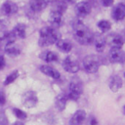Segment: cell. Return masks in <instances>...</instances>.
I'll list each match as a JSON object with an SVG mask.
<instances>
[{
  "label": "cell",
  "instance_id": "21",
  "mask_svg": "<svg viewBox=\"0 0 125 125\" xmlns=\"http://www.w3.org/2000/svg\"><path fill=\"white\" fill-rule=\"evenodd\" d=\"M67 100H68V99H67V97H66L65 94H61V95H59V96L56 98V102H55L57 108H58L59 110L62 111V110L65 108V106H66V102H67Z\"/></svg>",
  "mask_w": 125,
  "mask_h": 125
},
{
  "label": "cell",
  "instance_id": "6",
  "mask_svg": "<svg viewBox=\"0 0 125 125\" xmlns=\"http://www.w3.org/2000/svg\"><path fill=\"white\" fill-rule=\"evenodd\" d=\"M37 102H38L37 95L33 91H27L22 96V104L25 107H28V108L34 107L36 105Z\"/></svg>",
  "mask_w": 125,
  "mask_h": 125
},
{
  "label": "cell",
  "instance_id": "31",
  "mask_svg": "<svg viewBox=\"0 0 125 125\" xmlns=\"http://www.w3.org/2000/svg\"><path fill=\"white\" fill-rule=\"evenodd\" d=\"M13 125H24V124H23L21 121H20V120H19V121H16V122H15Z\"/></svg>",
  "mask_w": 125,
  "mask_h": 125
},
{
  "label": "cell",
  "instance_id": "23",
  "mask_svg": "<svg viewBox=\"0 0 125 125\" xmlns=\"http://www.w3.org/2000/svg\"><path fill=\"white\" fill-rule=\"evenodd\" d=\"M5 52H6V54H8L9 56H12V57H16V56L21 54V50L14 43L6 45L5 46Z\"/></svg>",
  "mask_w": 125,
  "mask_h": 125
},
{
  "label": "cell",
  "instance_id": "32",
  "mask_svg": "<svg viewBox=\"0 0 125 125\" xmlns=\"http://www.w3.org/2000/svg\"><path fill=\"white\" fill-rule=\"evenodd\" d=\"M123 113H124V114H125V105H124V106H123Z\"/></svg>",
  "mask_w": 125,
  "mask_h": 125
},
{
  "label": "cell",
  "instance_id": "27",
  "mask_svg": "<svg viewBox=\"0 0 125 125\" xmlns=\"http://www.w3.org/2000/svg\"><path fill=\"white\" fill-rule=\"evenodd\" d=\"M0 125H8V120L4 112H0Z\"/></svg>",
  "mask_w": 125,
  "mask_h": 125
},
{
  "label": "cell",
  "instance_id": "18",
  "mask_svg": "<svg viewBox=\"0 0 125 125\" xmlns=\"http://www.w3.org/2000/svg\"><path fill=\"white\" fill-rule=\"evenodd\" d=\"M12 33L14 34V36L16 38H25L26 36V25L23 24V23H19L17 24L13 30H12Z\"/></svg>",
  "mask_w": 125,
  "mask_h": 125
},
{
  "label": "cell",
  "instance_id": "16",
  "mask_svg": "<svg viewBox=\"0 0 125 125\" xmlns=\"http://www.w3.org/2000/svg\"><path fill=\"white\" fill-rule=\"evenodd\" d=\"M48 3V0H30L29 6L33 12H41L47 7Z\"/></svg>",
  "mask_w": 125,
  "mask_h": 125
},
{
  "label": "cell",
  "instance_id": "3",
  "mask_svg": "<svg viewBox=\"0 0 125 125\" xmlns=\"http://www.w3.org/2000/svg\"><path fill=\"white\" fill-rule=\"evenodd\" d=\"M83 67L89 73H96L100 67V61L94 55H88L83 60Z\"/></svg>",
  "mask_w": 125,
  "mask_h": 125
},
{
  "label": "cell",
  "instance_id": "11",
  "mask_svg": "<svg viewBox=\"0 0 125 125\" xmlns=\"http://www.w3.org/2000/svg\"><path fill=\"white\" fill-rule=\"evenodd\" d=\"M49 22L52 27H60L62 23V14L52 11L49 15Z\"/></svg>",
  "mask_w": 125,
  "mask_h": 125
},
{
  "label": "cell",
  "instance_id": "17",
  "mask_svg": "<svg viewBox=\"0 0 125 125\" xmlns=\"http://www.w3.org/2000/svg\"><path fill=\"white\" fill-rule=\"evenodd\" d=\"M51 8L53 12H58L63 14L67 8V4L63 0H54L51 2Z\"/></svg>",
  "mask_w": 125,
  "mask_h": 125
},
{
  "label": "cell",
  "instance_id": "28",
  "mask_svg": "<svg viewBox=\"0 0 125 125\" xmlns=\"http://www.w3.org/2000/svg\"><path fill=\"white\" fill-rule=\"evenodd\" d=\"M114 0H100V3L104 7H109L113 4Z\"/></svg>",
  "mask_w": 125,
  "mask_h": 125
},
{
  "label": "cell",
  "instance_id": "24",
  "mask_svg": "<svg viewBox=\"0 0 125 125\" xmlns=\"http://www.w3.org/2000/svg\"><path fill=\"white\" fill-rule=\"evenodd\" d=\"M98 27L100 28V30H101L102 32H106V31H108V30L110 29L111 24H110V22H109L108 21H106V20H102V21H100L98 22Z\"/></svg>",
  "mask_w": 125,
  "mask_h": 125
},
{
  "label": "cell",
  "instance_id": "14",
  "mask_svg": "<svg viewBox=\"0 0 125 125\" xmlns=\"http://www.w3.org/2000/svg\"><path fill=\"white\" fill-rule=\"evenodd\" d=\"M108 86H109L110 91H112V92H117V91L122 87V79H121V77H120L119 75H117V74L112 75V76L109 78Z\"/></svg>",
  "mask_w": 125,
  "mask_h": 125
},
{
  "label": "cell",
  "instance_id": "19",
  "mask_svg": "<svg viewBox=\"0 0 125 125\" xmlns=\"http://www.w3.org/2000/svg\"><path fill=\"white\" fill-rule=\"evenodd\" d=\"M40 58L45 61L46 62H54L59 61V56L57 53L52 52V51H44L43 53L40 54Z\"/></svg>",
  "mask_w": 125,
  "mask_h": 125
},
{
  "label": "cell",
  "instance_id": "9",
  "mask_svg": "<svg viewBox=\"0 0 125 125\" xmlns=\"http://www.w3.org/2000/svg\"><path fill=\"white\" fill-rule=\"evenodd\" d=\"M111 16L115 21H121L125 18V4L124 3H118L114 8L112 9Z\"/></svg>",
  "mask_w": 125,
  "mask_h": 125
},
{
  "label": "cell",
  "instance_id": "22",
  "mask_svg": "<svg viewBox=\"0 0 125 125\" xmlns=\"http://www.w3.org/2000/svg\"><path fill=\"white\" fill-rule=\"evenodd\" d=\"M93 42L95 43V47H96V50L98 52H103L104 50V47H105V44H106L104 38H103L102 36L94 37Z\"/></svg>",
  "mask_w": 125,
  "mask_h": 125
},
{
  "label": "cell",
  "instance_id": "10",
  "mask_svg": "<svg viewBox=\"0 0 125 125\" xmlns=\"http://www.w3.org/2000/svg\"><path fill=\"white\" fill-rule=\"evenodd\" d=\"M1 10H2L3 14H5L7 16H11V15H14L18 12V5L13 1L8 0V1L3 3Z\"/></svg>",
  "mask_w": 125,
  "mask_h": 125
},
{
  "label": "cell",
  "instance_id": "30",
  "mask_svg": "<svg viewBox=\"0 0 125 125\" xmlns=\"http://www.w3.org/2000/svg\"><path fill=\"white\" fill-rule=\"evenodd\" d=\"M4 66H5V59L4 57L0 56V69L4 68Z\"/></svg>",
  "mask_w": 125,
  "mask_h": 125
},
{
  "label": "cell",
  "instance_id": "20",
  "mask_svg": "<svg viewBox=\"0 0 125 125\" xmlns=\"http://www.w3.org/2000/svg\"><path fill=\"white\" fill-rule=\"evenodd\" d=\"M57 47L60 51L63 52V53H68L71 51L72 49V44L70 41L68 40H64V39H59L57 41Z\"/></svg>",
  "mask_w": 125,
  "mask_h": 125
},
{
  "label": "cell",
  "instance_id": "5",
  "mask_svg": "<svg viewBox=\"0 0 125 125\" xmlns=\"http://www.w3.org/2000/svg\"><path fill=\"white\" fill-rule=\"evenodd\" d=\"M62 67L64 70L70 73H75L79 70V62L76 59H74L71 56L66 57L62 62Z\"/></svg>",
  "mask_w": 125,
  "mask_h": 125
},
{
  "label": "cell",
  "instance_id": "26",
  "mask_svg": "<svg viewBox=\"0 0 125 125\" xmlns=\"http://www.w3.org/2000/svg\"><path fill=\"white\" fill-rule=\"evenodd\" d=\"M13 112H14L15 116H16L18 119L23 120V119H25V118L27 117V114H26L23 110H21V109H20V108H17V107L13 108Z\"/></svg>",
  "mask_w": 125,
  "mask_h": 125
},
{
  "label": "cell",
  "instance_id": "7",
  "mask_svg": "<svg viewBox=\"0 0 125 125\" xmlns=\"http://www.w3.org/2000/svg\"><path fill=\"white\" fill-rule=\"evenodd\" d=\"M91 10H92V6L87 1L79 2L75 6V13L80 18H84V17L88 16L91 13Z\"/></svg>",
  "mask_w": 125,
  "mask_h": 125
},
{
  "label": "cell",
  "instance_id": "4",
  "mask_svg": "<svg viewBox=\"0 0 125 125\" xmlns=\"http://www.w3.org/2000/svg\"><path fill=\"white\" fill-rule=\"evenodd\" d=\"M82 84L81 82H79L78 80H72L70 83H69V86H68V90H67V93L65 94L67 99H70V100H78L81 93H82Z\"/></svg>",
  "mask_w": 125,
  "mask_h": 125
},
{
  "label": "cell",
  "instance_id": "15",
  "mask_svg": "<svg viewBox=\"0 0 125 125\" xmlns=\"http://www.w3.org/2000/svg\"><path fill=\"white\" fill-rule=\"evenodd\" d=\"M108 59L110 62H120L123 60V53L121 48H111L108 54Z\"/></svg>",
  "mask_w": 125,
  "mask_h": 125
},
{
  "label": "cell",
  "instance_id": "2",
  "mask_svg": "<svg viewBox=\"0 0 125 125\" xmlns=\"http://www.w3.org/2000/svg\"><path fill=\"white\" fill-rule=\"evenodd\" d=\"M61 39L60 32L52 26H44L39 31V41L38 44L41 47H48L57 43V41Z\"/></svg>",
  "mask_w": 125,
  "mask_h": 125
},
{
  "label": "cell",
  "instance_id": "25",
  "mask_svg": "<svg viewBox=\"0 0 125 125\" xmlns=\"http://www.w3.org/2000/svg\"><path fill=\"white\" fill-rule=\"evenodd\" d=\"M19 75H20L19 71H18V70H14L13 72H11V73L6 77V79H5V81H4V85H9V84L13 83V82L19 77Z\"/></svg>",
  "mask_w": 125,
  "mask_h": 125
},
{
  "label": "cell",
  "instance_id": "8",
  "mask_svg": "<svg viewBox=\"0 0 125 125\" xmlns=\"http://www.w3.org/2000/svg\"><path fill=\"white\" fill-rule=\"evenodd\" d=\"M104 39H105V42H107L111 48H121L124 43L122 36L117 33H111L107 35Z\"/></svg>",
  "mask_w": 125,
  "mask_h": 125
},
{
  "label": "cell",
  "instance_id": "33",
  "mask_svg": "<svg viewBox=\"0 0 125 125\" xmlns=\"http://www.w3.org/2000/svg\"><path fill=\"white\" fill-rule=\"evenodd\" d=\"M124 77H125V72H124Z\"/></svg>",
  "mask_w": 125,
  "mask_h": 125
},
{
  "label": "cell",
  "instance_id": "13",
  "mask_svg": "<svg viewBox=\"0 0 125 125\" xmlns=\"http://www.w3.org/2000/svg\"><path fill=\"white\" fill-rule=\"evenodd\" d=\"M40 71L43 72L44 74H46L47 76L55 79V80H58L61 77L60 72L56 68H54V67H52L50 65H41L40 66Z\"/></svg>",
  "mask_w": 125,
  "mask_h": 125
},
{
  "label": "cell",
  "instance_id": "12",
  "mask_svg": "<svg viewBox=\"0 0 125 125\" xmlns=\"http://www.w3.org/2000/svg\"><path fill=\"white\" fill-rule=\"evenodd\" d=\"M86 118V112L83 109L77 110L70 118L69 125H81Z\"/></svg>",
  "mask_w": 125,
  "mask_h": 125
},
{
  "label": "cell",
  "instance_id": "29",
  "mask_svg": "<svg viewBox=\"0 0 125 125\" xmlns=\"http://www.w3.org/2000/svg\"><path fill=\"white\" fill-rule=\"evenodd\" d=\"M6 103V97H5V94L0 91V106H3Z\"/></svg>",
  "mask_w": 125,
  "mask_h": 125
},
{
  "label": "cell",
  "instance_id": "1",
  "mask_svg": "<svg viewBox=\"0 0 125 125\" xmlns=\"http://www.w3.org/2000/svg\"><path fill=\"white\" fill-rule=\"evenodd\" d=\"M72 30L73 36L82 45H89L94 40V35L91 30L79 20H75L72 21Z\"/></svg>",
  "mask_w": 125,
  "mask_h": 125
}]
</instances>
